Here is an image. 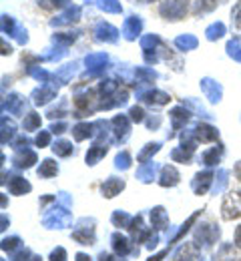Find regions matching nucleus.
Instances as JSON below:
<instances>
[{
	"label": "nucleus",
	"instance_id": "1",
	"mask_svg": "<svg viewBox=\"0 0 241 261\" xmlns=\"http://www.w3.org/2000/svg\"><path fill=\"white\" fill-rule=\"evenodd\" d=\"M159 12L167 20H181L187 12V0H165L161 2Z\"/></svg>",
	"mask_w": 241,
	"mask_h": 261
},
{
	"label": "nucleus",
	"instance_id": "2",
	"mask_svg": "<svg viewBox=\"0 0 241 261\" xmlns=\"http://www.w3.org/2000/svg\"><path fill=\"white\" fill-rule=\"evenodd\" d=\"M81 14H83V10H81V6H72L70 4L69 8H65V12H61V14H57L52 20H50V27H67V24H72V22H76L78 18H81Z\"/></svg>",
	"mask_w": 241,
	"mask_h": 261
},
{
	"label": "nucleus",
	"instance_id": "3",
	"mask_svg": "<svg viewBox=\"0 0 241 261\" xmlns=\"http://www.w3.org/2000/svg\"><path fill=\"white\" fill-rule=\"evenodd\" d=\"M95 34H97V40H101V42H111V44H115V42L119 40V31H117L111 22H99V24L95 27Z\"/></svg>",
	"mask_w": 241,
	"mask_h": 261
},
{
	"label": "nucleus",
	"instance_id": "4",
	"mask_svg": "<svg viewBox=\"0 0 241 261\" xmlns=\"http://www.w3.org/2000/svg\"><path fill=\"white\" fill-rule=\"evenodd\" d=\"M143 31V20L141 16H129L125 22H123V36L127 40H135L139 34Z\"/></svg>",
	"mask_w": 241,
	"mask_h": 261
},
{
	"label": "nucleus",
	"instance_id": "5",
	"mask_svg": "<svg viewBox=\"0 0 241 261\" xmlns=\"http://www.w3.org/2000/svg\"><path fill=\"white\" fill-rule=\"evenodd\" d=\"M201 89H203V93L207 95V98L211 100V102H217V100H221V95H223V89H221V85L217 83V81H213V79H201Z\"/></svg>",
	"mask_w": 241,
	"mask_h": 261
},
{
	"label": "nucleus",
	"instance_id": "6",
	"mask_svg": "<svg viewBox=\"0 0 241 261\" xmlns=\"http://www.w3.org/2000/svg\"><path fill=\"white\" fill-rule=\"evenodd\" d=\"M106 63H109V57L104 53H91L87 59H85V65L91 72H101L103 68H106Z\"/></svg>",
	"mask_w": 241,
	"mask_h": 261
},
{
	"label": "nucleus",
	"instance_id": "7",
	"mask_svg": "<svg viewBox=\"0 0 241 261\" xmlns=\"http://www.w3.org/2000/svg\"><path fill=\"white\" fill-rule=\"evenodd\" d=\"M55 97H57V89L50 87V85H42L40 89H36L35 93H33L35 105H46L50 98H55Z\"/></svg>",
	"mask_w": 241,
	"mask_h": 261
},
{
	"label": "nucleus",
	"instance_id": "8",
	"mask_svg": "<svg viewBox=\"0 0 241 261\" xmlns=\"http://www.w3.org/2000/svg\"><path fill=\"white\" fill-rule=\"evenodd\" d=\"M113 125H115V137L117 141H123L127 135H129V121L125 115H119L113 119Z\"/></svg>",
	"mask_w": 241,
	"mask_h": 261
},
{
	"label": "nucleus",
	"instance_id": "9",
	"mask_svg": "<svg viewBox=\"0 0 241 261\" xmlns=\"http://www.w3.org/2000/svg\"><path fill=\"white\" fill-rule=\"evenodd\" d=\"M179 183V171L173 167V165H167L161 173V185L163 187H173Z\"/></svg>",
	"mask_w": 241,
	"mask_h": 261
},
{
	"label": "nucleus",
	"instance_id": "10",
	"mask_svg": "<svg viewBox=\"0 0 241 261\" xmlns=\"http://www.w3.org/2000/svg\"><path fill=\"white\" fill-rule=\"evenodd\" d=\"M197 44H199V40L193 34H181L175 38V46L179 50H193V48H197Z\"/></svg>",
	"mask_w": 241,
	"mask_h": 261
},
{
	"label": "nucleus",
	"instance_id": "11",
	"mask_svg": "<svg viewBox=\"0 0 241 261\" xmlns=\"http://www.w3.org/2000/svg\"><path fill=\"white\" fill-rule=\"evenodd\" d=\"M229 209H235L233 217L241 215V193H239V191H235V193H231V195L225 197V203H223V211L227 213ZM225 213H223V215H225Z\"/></svg>",
	"mask_w": 241,
	"mask_h": 261
},
{
	"label": "nucleus",
	"instance_id": "12",
	"mask_svg": "<svg viewBox=\"0 0 241 261\" xmlns=\"http://www.w3.org/2000/svg\"><path fill=\"white\" fill-rule=\"evenodd\" d=\"M125 187V183L121 181V179H115V177H111V179H106L103 183V187H101V191H103V195L106 197H115L121 189Z\"/></svg>",
	"mask_w": 241,
	"mask_h": 261
},
{
	"label": "nucleus",
	"instance_id": "13",
	"mask_svg": "<svg viewBox=\"0 0 241 261\" xmlns=\"http://www.w3.org/2000/svg\"><path fill=\"white\" fill-rule=\"evenodd\" d=\"M139 97L143 98L145 102H151V105H165V102H169V95L161 93V91H147V93H141Z\"/></svg>",
	"mask_w": 241,
	"mask_h": 261
},
{
	"label": "nucleus",
	"instance_id": "14",
	"mask_svg": "<svg viewBox=\"0 0 241 261\" xmlns=\"http://www.w3.org/2000/svg\"><path fill=\"white\" fill-rule=\"evenodd\" d=\"M33 163H36V155L33 153V151H29V149L20 151V153L14 157V165L20 167V169H29Z\"/></svg>",
	"mask_w": 241,
	"mask_h": 261
},
{
	"label": "nucleus",
	"instance_id": "15",
	"mask_svg": "<svg viewBox=\"0 0 241 261\" xmlns=\"http://www.w3.org/2000/svg\"><path fill=\"white\" fill-rule=\"evenodd\" d=\"M171 121H173V129H181L187 121H189V113L183 109V107H175L171 111Z\"/></svg>",
	"mask_w": 241,
	"mask_h": 261
},
{
	"label": "nucleus",
	"instance_id": "16",
	"mask_svg": "<svg viewBox=\"0 0 241 261\" xmlns=\"http://www.w3.org/2000/svg\"><path fill=\"white\" fill-rule=\"evenodd\" d=\"M22 107H24V98L20 95H10L4 100V109H8V113H12V115H18L22 111Z\"/></svg>",
	"mask_w": 241,
	"mask_h": 261
},
{
	"label": "nucleus",
	"instance_id": "17",
	"mask_svg": "<svg viewBox=\"0 0 241 261\" xmlns=\"http://www.w3.org/2000/svg\"><path fill=\"white\" fill-rule=\"evenodd\" d=\"M217 129L215 127H209V125H199L197 127V139L201 143H209V141H215L217 139Z\"/></svg>",
	"mask_w": 241,
	"mask_h": 261
},
{
	"label": "nucleus",
	"instance_id": "18",
	"mask_svg": "<svg viewBox=\"0 0 241 261\" xmlns=\"http://www.w3.org/2000/svg\"><path fill=\"white\" fill-rule=\"evenodd\" d=\"M76 36H78L76 33H57V34H52V42H55L57 46L67 48V46H70V44L76 40Z\"/></svg>",
	"mask_w": 241,
	"mask_h": 261
},
{
	"label": "nucleus",
	"instance_id": "19",
	"mask_svg": "<svg viewBox=\"0 0 241 261\" xmlns=\"http://www.w3.org/2000/svg\"><path fill=\"white\" fill-rule=\"evenodd\" d=\"M211 173L209 171H203V173H199V175H195V179H193V189H195V193H203L207 189V185H209V181H211Z\"/></svg>",
	"mask_w": 241,
	"mask_h": 261
},
{
	"label": "nucleus",
	"instance_id": "20",
	"mask_svg": "<svg viewBox=\"0 0 241 261\" xmlns=\"http://www.w3.org/2000/svg\"><path fill=\"white\" fill-rule=\"evenodd\" d=\"M223 34H225V24L223 22H213L205 29L207 40H219V38H223Z\"/></svg>",
	"mask_w": 241,
	"mask_h": 261
},
{
	"label": "nucleus",
	"instance_id": "21",
	"mask_svg": "<svg viewBox=\"0 0 241 261\" xmlns=\"http://www.w3.org/2000/svg\"><path fill=\"white\" fill-rule=\"evenodd\" d=\"M155 173H157V163H147L137 171V177L143 183H149L155 179Z\"/></svg>",
	"mask_w": 241,
	"mask_h": 261
},
{
	"label": "nucleus",
	"instance_id": "22",
	"mask_svg": "<svg viewBox=\"0 0 241 261\" xmlns=\"http://www.w3.org/2000/svg\"><path fill=\"white\" fill-rule=\"evenodd\" d=\"M104 153H106V147H103V145H95V147H91L89 153H87V163L97 165L104 157Z\"/></svg>",
	"mask_w": 241,
	"mask_h": 261
},
{
	"label": "nucleus",
	"instance_id": "23",
	"mask_svg": "<svg viewBox=\"0 0 241 261\" xmlns=\"http://www.w3.org/2000/svg\"><path fill=\"white\" fill-rule=\"evenodd\" d=\"M97 6H99L103 12H109V14H121V12H123L121 2H117V0H99Z\"/></svg>",
	"mask_w": 241,
	"mask_h": 261
},
{
	"label": "nucleus",
	"instance_id": "24",
	"mask_svg": "<svg viewBox=\"0 0 241 261\" xmlns=\"http://www.w3.org/2000/svg\"><path fill=\"white\" fill-rule=\"evenodd\" d=\"M159 44H161L159 34H145V36H141V48H143L145 53H147V50H155Z\"/></svg>",
	"mask_w": 241,
	"mask_h": 261
},
{
	"label": "nucleus",
	"instance_id": "25",
	"mask_svg": "<svg viewBox=\"0 0 241 261\" xmlns=\"http://www.w3.org/2000/svg\"><path fill=\"white\" fill-rule=\"evenodd\" d=\"M59 173V167H57V163L52 161V159H44L42 163H40V167H38V175L40 177H52V175H57Z\"/></svg>",
	"mask_w": 241,
	"mask_h": 261
},
{
	"label": "nucleus",
	"instance_id": "26",
	"mask_svg": "<svg viewBox=\"0 0 241 261\" xmlns=\"http://www.w3.org/2000/svg\"><path fill=\"white\" fill-rule=\"evenodd\" d=\"M221 155H223V147H219V145H217V147H213V149L205 151L201 159H203V163L205 165H215L219 159H221Z\"/></svg>",
	"mask_w": 241,
	"mask_h": 261
},
{
	"label": "nucleus",
	"instance_id": "27",
	"mask_svg": "<svg viewBox=\"0 0 241 261\" xmlns=\"http://www.w3.org/2000/svg\"><path fill=\"white\" fill-rule=\"evenodd\" d=\"M93 129H95V125H89V123H81V125H76V127L72 129L74 139H76V141H83V139L91 137V135H93Z\"/></svg>",
	"mask_w": 241,
	"mask_h": 261
},
{
	"label": "nucleus",
	"instance_id": "28",
	"mask_svg": "<svg viewBox=\"0 0 241 261\" xmlns=\"http://www.w3.org/2000/svg\"><path fill=\"white\" fill-rule=\"evenodd\" d=\"M16 31H18V27H16L14 18L10 14H2V33L8 34V36H14Z\"/></svg>",
	"mask_w": 241,
	"mask_h": 261
},
{
	"label": "nucleus",
	"instance_id": "29",
	"mask_svg": "<svg viewBox=\"0 0 241 261\" xmlns=\"http://www.w3.org/2000/svg\"><path fill=\"white\" fill-rule=\"evenodd\" d=\"M227 55H229L233 61L241 63V42L237 38H233V40L227 42Z\"/></svg>",
	"mask_w": 241,
	"mask_h": 261
},
{
	"label": "nucleus",
	"instance_id": "30",
	"mask_svg": "<svg viewBox=\"0 0 241 261\" xmlns=\"http://www.w3.org/2000/svg\"><path fill=\"white\" fill-rule=\"evenodd\" d=\"M52 151H55L59 157H69L70 153H72V145H70L69 141H57L55 147H52Z\"/></svg>",
	"mask_w": 241,
	"mask_h": 261
},
{
	"label": "nucleus",
	"instance_id": "31",
	"mask_svg": "<svg viewBox=\"0 0 241 261\" xmlns=\"http://www.w3.org/2000/svg\"><path fill=\"white\" fill-rule=\"evenodd\" d=\"M76 63H70V65H65L63 68H59V72H57V76L63 81V83H67V81H70L72 79V74L76 72Z\"/></svg>",
	"mask_w": 241,
	"mask_h": 261
},
{
	"label": "nucleus",
	"instance_id": "32",
	"mask_svg": "<svg viewBox=\"0 0 241 261\" xmlns=\"http://www.w3.org/2000/svg\"><path fill=\"white\" fill-rule=\"evenodd\" d=\"M42 8L50 10V8H69V0H36Z\"/></svg>",
	"mask_w": 241,
	"mask_h": 261
},
{
	"label": "nucleus",
	"instance_id": "33",
	"mask_svg": "<svg viewBox=\"0 0 241 261\" xmlns=\"http://www.w3.org/2000/svg\"><path fill=\"white\" fill-rule=\"evenodd\" d=\"M159 147H161L159 143H149V145H145V149H143V151L139 153L137 159H139V161H147V159H149L151 155H155V153L159 151Z\"/></svg>",
	"mask_w": 241,
	"mask_h": 261
},
{
	"label": "nucleus",
	"instance_id": "34",
	"mask_svg": "<svg viewBox=\"0 0 241 261\" xmlns=\"http://www.w3.org/2000/svg\"><path fill=\"white\" fill-rule=\"evenodd\" d=\"M231 24H233V29L241 33V0L233 6V10H231Z\"/></svg>",
	"mask_w": 241,
	"mask_h": 261
},
{
	"label": "nucleus",
	"instance_id": "35",
	"mask_svg": "<svg viewBox=\"0 0 241 261\" xmlns=\"http://www.w3.org/2000/svg\"><path fill=\"white\" fill-rule=\"evenodd\" d=\"M8 189H10L12 193H24V191H31V185H29L24 179H16V181L10 183Z\"/></svg>",
	"mask_w": 241,
	"mask_h": 261
},
{
	"label": "nucleus",
	"instance_id": "36",
	"mask_svg": "<svg viewBox=\"0 0 241 261\" xmlns=\"http://www.w3.org/2000/svg\"><path fill=\"white\" fill-rule=\"evenodd\" d=\"M38 127H40V117L36 113L26 115V119H24V130H35Z\"/></svg>",
	"mask_w": 241,
	"mask_h": 261
},
{
	"label": "nucleus",
	"instance_id": "37",
	"mask_svg": "<svg viewBox=\"0 0 241 261\" xmlns=\"http://www.w3.org/2000/svg\"><path fill=\"white\" fill-rule=\"evenodd\" d=\"M129 165H131V155L127 151L117 155V159H115V167L117 169H129Z\"/></svg>",
	"mask_w": 241,
	"mask_h": 261
},
{
	"label": "nucleus",
	"instance_id": "38",
	"mask_svg": "<svg viewBox=\"0 0 241 261\" xmlns=\"http://www.w3.org/2000/svg\"><path fill=\"white\" fill-rule=\"evenodd\" d=\"M135 74L141 76V79H145V81H155V79H157V72H155L153 68H145V66L137 68V70H135Z\"/></svg>",
	"mask_w": 241,
	"mask_h": 261
},
{
	"label": "nucleus",
	"instance_id": "39",
	"mask_svg": "<svg viewBox=\"0 0 241 261\" xmlns=\"http://www.w3.org/2000/svg\"><path fill=\"white\" fill-rule=\"evenodd\" d=\"M14 135V125L12 123H8L6 125V119L2 121V143H6V139H10Z\"/></svg>",
	"mask_w": 241,
	"mask_h": 261
},
{
	"label": "nucleus",
	"instance_id": "40",
	"mask_svg": "<svg viewBox=\"0 0 241 261\" xmlns=\"http://www.w3.org/2000/svg\"><path fill=\"white\" fill-rule=\"evenodd\" d=\"M50 143V135H48V130H42L38 137H36V145L38 147H46Z\"/></svg>",
	"mask_w": 241,
	"mask_h": 261
},
{
	"label": "nucleus",
	"instance_id": "41",
	"mask_svg": "<svg viewBox=\"0 0 241 261\" xmlns=\"http://www.w3.org/2000/svg\"><path fill=\"white\" fill-rule=\"evenodd\" d=\"M129 115H131V119H133L135 123H141V121L145 119V113H143V109H141V107H133Z\"/></svg>",
	"mask_w": 241,
	"mask_h": 261
},
{
	"label": "nucleus",
	"instance_id": "42",
	"mask_svg": "<svg viewBox=\"0 0 241 261\" xmlns=\"http://www.w3.org/2000/svg\"><path fill=\"white\" fill-rule=\"evenodd\" d=\"M14 38H16L20 44H26V42H29V33H26L24 29L18 27V31H16V34H14Z\"/></svg>",
	"mask_w": 241,
	"mask_h": 261
},
{
	"label": "nucleus",
	"instance_id": "43",
	"mask_svg": "<svg viewBox=\"0 0 241 261\" xmlns=\"http://www.w3.org/2000/svg\"><path fill=\"white\" fill-rule=\"evenodd\" d=\"M147 125H149L151 129H157V127L161 125V117H159V115H157V117H151V119L147 121Z\"/></svg>",
	"mask_w": 241,
	"mask_h": 261
},
{
	"label": "nucleus",
	"instance_id": "44",
	"mask_svg": "<svg viewBox=\"0 0 241 261\" xmlns=\"http://www.w3.org/2000/svg\"><path fill=\"white\" fill-rule=\"evenodd\" d=\"M65 129H67V125H65V123H57V125H52V127H50L52 133H65Z\"/></svg>",
	"mask_w": 241,
	"mask_h": 261
},
{
	"label": "nucleus",
	"instance_id": "45",
	"mask_svg": "<svg viewBox=\"0 0 241 261\" xmlns=\"http://www.w3.org/2000/svg\"><path fill=\"white\" fill-rule=\"evenodd\" d=\"M12 53V48L10 46H6V40L2 38V55H10Z\"/></svg>",
	"mask_w": 241,
	"mask_h": 261
},
{
	"label": "nucleus",
	"instance_id": "46",
	"mask_svg": "<svg viewBox=\"0 0 241 261\" xmlns=\"http://www.w3.org/2000/svg\"><path fill=\"white\" fill-rule=\"evenodd\" d=\"M235 175H237V179L241 181V161L237 165H235Z\"/></svg>",
	"mask_w": 241,
	"mask_h": 261
},
{
	"label": "nucleus",
	"instance_id": "47",
	"mask_svg": "<svg viewBox=\"0 0 241 261\" xmlns=\"http://www.w3.org/2000/svg\"><path fill=\"white\" fill-rule=\"evenodd\" d=\"M141 2H157V0H141Z\"/></svg>",
	"mask_w": 241,
	"mask_h": 261
}]
</instances>
